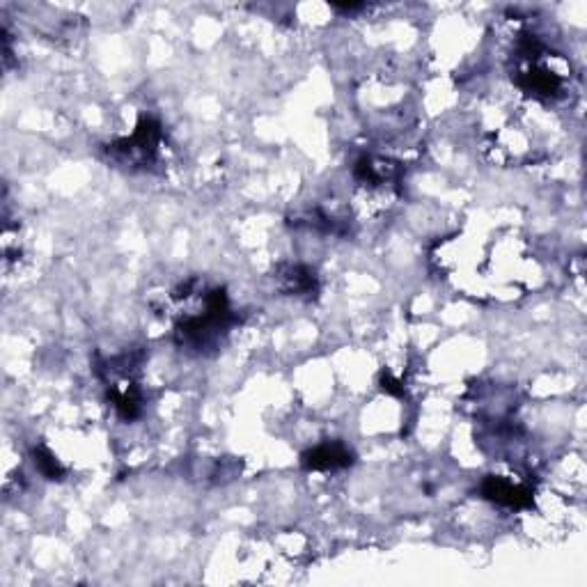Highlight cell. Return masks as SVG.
<instances>
[{
    "mask_svg": "<svg viewBox=\"0 0 587 587\" xmlns=\"http://www.w3.org/2000/svg\"><path fill=\"white\" fill-rule=\"evenodd\" d=\"M35 464L39 471H42V475L49 477V480H62V475H65V468L60 466V461L56 457H53V452H49L46 448L35 450Z\"/></svg>",
    "mask_w": 587,
    "mask_h": 587,
    "instance_id": "8992f818",
    "label": "cell"
},
{
    "mask_svg": "<svg viewBox=\"0 0 587 587\" xmlns=\"http://www.w3.org/2000/svg\"><path fill=\"white\" fill-rule=\"evenodd\" d=\"M161 140V124L152 120V117H143V120L138 122V127L133 129L131 136L117 140V143L108 147V150H111L115 159H120L122 163L145 168L147 163H152L156 159V154H159Z\"/></svg>",
    "mask_w": 587,
    "mask_h": 587,
    "instance_id": "7a4b0ae2",
    "label": "cell"
},
{
    "mask_svg": "<svg viewBox=\"0 0 587 587\" xmlns=\"http://www.w3.org/2000/svg\"><path fill=\"white\" fill-rule=\"evenodd\" d=\"M480 493L484 500H489L493 505L507 507V510H526L532 505V489L526 484L514 482L510 477L489 475L482 482Z\"/></svg>",
    "mask_w": 587,
    "mask_h": 587,
    "instance_id": "3957f363",
    "label": "cell"
},
{
    "mask_svg": "<svg viewBox=\"0 0 587 587\" xmlns=\"http://www.w3.org/2000/svg\"><path fill=\"white\" fill-rule=\"evenodd\" d=\"M198 280H191L179 287L177 296H184L193 303L191 312H182L175 326V340L182 349L205 351L211 344L221 342L232 324V308L225 289H195Z\"/></svg>",
    "mask_w": 587,
    "mask_h": 587,
    "instance_id": "6da1fadb",
    "label": "cell"
},
{
    "mask_svg": "<svg viewBox=\"0 0 587 587\" xmlns=\"http://www.w3.org/2000/svg\"><path fill=\"white\" fill-rule=\"evenodd\" d=\"M351 461H354V455H351V450L340 441L322 443L303 455V466L308 468V471H340V468L351 466Z\"/></svg>",
    "mask_w": 587,
    "mask_h": 587,
    "instance_id": "277c9868",
    "label": "cell"
},
{
    "mask_svg": "<svg viewBox=\"0 0 587 587\" xmlns=\"http://www.w3.org/2000/svg\"><path fill=\"white\" fill-rule=\"evenodd\" d=\"M278 285L285 294L299 296V299H310V296L319 292L317 273L303 264L283 266V271L278 273Z\"/></svg>",
    "mask_w": 587,
    "mask_h": 587,
    "instance_id": "5b68a950",
    "label": "cell"
}]
</instances>
